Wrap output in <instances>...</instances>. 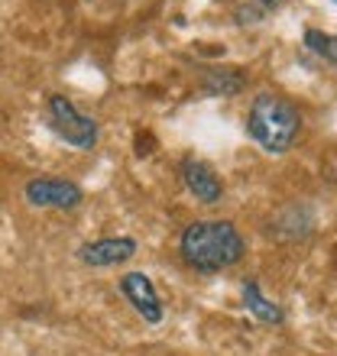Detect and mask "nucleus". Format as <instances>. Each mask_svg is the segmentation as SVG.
<instances>
[{"mask_svg": "<svg viewBox=\"0 0 337 356\" xmlns=\"http://www.w3.org/2000/svg\"><path fill=\"white\" fill-rule=\"evenodd\" d=\"M178 253L188 269L224 272L246 253V240L230 220H195L178 236Z\"/></svg>", "mask_w": 337, "mask_h": 356, "instance_id": "1", "label": "nucleus"}, {"mask_svg": "<svg viewBox=\"0 0 337 356\" xmlns=\"http://www.w3.org/2000/svg\"><path fill=\"white\" fill-rule=\"evenodd\" d=\"M246 133L253 136V143L260 149L272 152V156H282L295 146L301 133V113L299 107L282 97V94L262 91L253 97L250 111H246Z\"/></svg>", "mask_w": 337, "mask_h": 356, "instance_id": "2", "label": "nucleus"}, {"mask_svg": "<svg viewBox=\"0 0 337 356\" xmlns=\"http://www.w3.org/2000/svg\"><path fill=\"white\" fill-rule=\"evenodd\" d=\"M49 123H52V130L65 143H72L75 149L91 152L94 146H97V136H101L97 120L84 117L65 94H49Z\"/></svg>", "mask_w": 337, "mask_h": 356, "instance_id": "3", "label": "nucleus"}, {"mask_svg": "<svg viewBox=\"0 0 337 356\" xmlns=\"http://www.w3.org/2000/svg\"><path fill=\"white\" fill-rule=\"evenodd\" d=\"M23 197L33 207H46V211H75V207H81L84 191L72 178L36 175L23 185Z\"/></svg>", "mask_w": 337, "mask_h": 356, "instance_id": "4", "label": "nucleus"}, {"mask_svg": "<svg viewBox=\"0 0 337 356\" xmlns=\"http://www.w3.org/2000/svg\"><path fill=\"white\" fill-rule=\"evenodd\" d=\"M120 291L143 321H150V324H159L162 321L159 291H156V285H152V279L146 272H127L120 279Z\"/></svg>", "mask_w": 337, "mask_h": 356, "instance_id": "5", "label": "nucleus"}, {"mask_svg": "<svg viewBox=\"0 0 337 356\" xmlns=\"http://www.w3.org/2000/svg\"><path fill=\"white\" fill-rule=\"evenodd\" d=\"M136 256V240L133 236H104L94 243L78 246V259L91 269H107V266H120Z\"/></svg>", "mask_w": 337, "mask_h": 356, "instance_id": "6", "label": "nucleus"}, {"mask_svg": "<svg viewBox=\"0 0 337 356\" xmlns=\"http://www.w3.org/2000/svg\"><path fill=\"white\" fill-rule=\"evenodd\" d=\"M178 175H182V181H185L188 191L195 195V201H201V204H217V201L224 197V181L217 178V172L211 169L207 162L195 159V156L182 159Z\"/></svg>", "mask_w": 337, "mask_h": 356, "instance_id": "7", "label": "nucleus"}, {"mask_svg": "<svg viewBox=\"0 0 337 356\" xmlns=\"http://www.w3.org/2000/svg\"><path fill=\"white\" fill-rule=\"evenodd\" d=\"M201 88L211 97H237L246 88V78L240 68H207L201 78Z\"/></svg>", "mask_w": 337, "mask_h": 356, "instance_id": "8", "label": "nucleus"}, {"mask_svg": "<svg viewBox=\"0 0 337 356\" xmlns=\"http://www.w3.org/2000/svg\"><path fill=\"white\" fill-rule=\"evenodd\" d=\"M244 305H246V311H250L253 318L262 321V324H282V321H285L282 308L276 305V301H269L266 295H262V289H260V282L256 279L244 282Z\"/></svg>", "mask_w": 337, "mask_h": 356, "instance_id": "9", "label": "nucleus"}, {"mask_svg": "<svg viewBox=\"0 0 337 356\" xmlns=\"http://www.w3.org/2000/svg\"><path fill=\"white\" fill-rule=\"evenodd\" d=\"M305 46L308 52L328 62V65H337V36L334 33H321V29H305Z\"/></svg>", "mask_w": 337, "mask_h": 356, "instance_id": "10", "label": "nucleus"}, {"mask_svg": "<svg viewBox=\"0 0 337 356\" xmlns=\"http://www.w3.org/2000/svg\"><path fill=\"white\" fill-rule=\"evenodd\" d=\"M260 3H262V10L269 13V10H279L282 3H285V0H260Z\"/></svg>", "mask_w": 337, "mask_h": 356, "instance_id": "11", "label": "nucleus"}, {"mask_svg": "<svg viewBox=\"0 0 337 356\" xmlns=\"http://www.w3.org/2000/svg\"><path fill=\"white\" fill-rule=\"evenodd\" d=\"M334 3H337V0H334Z\"/></svg>", "mask_w": 337, "mask_h": 356, "instance_id": "12", "label": "nucleus"}]
</instances>
